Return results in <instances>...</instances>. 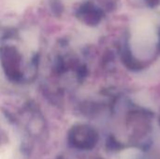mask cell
<instances>
[{"label":"cell","instance_id":"obj_5","mask_svg":"<svg viewBox=\"0 0 160 159\" xmlns=\"http://www.w3.org/2000/svg\"><path fill=\"white\" fill-rule=\"evenodd\" d=\"M58 159H64V157H59Z\"/></svg>","mask_w":160,"mask_h":159},{"label":"cell","instance_id":"obj_1","mask_svg":"<svg viewBox=\"0 0 160 159\" xmlns=\"http://www.w3.org/2000/svg\"><path fill=\"white\" fill-rule=\"evenodd\" d=\"M98 141L96 130L88 126L80 125L74 127L68 134L69 144L79 150L93 149Z\"/></svg>","mask_w":160,"mask_h":159},{"label":"cell","instance_id":"obj_3","mask_svg":"<svg viewBox=\"0 0 160 159\" xmlns=\"http://www.w3.org/2000/svg\"><path fill=\"white\" fill-rule=\"evenodd\" d=\"M122 60L125 63L126 67L132 70H140L143 67L142 64L137 60L132 53H130L129 50L128 48H125L122 52Z\"/></svg>","mask_w":160,"mask_h":159},{"label":"cell","instance_id":"obj_2","mask_svg":"<svg viewBox=\"0 0 160 159\" xmlns=\"http://www.w3.org/2000/svg\"><path fill=\"white\" fill-rule=\"evenodd\" d=\"M81 11H82V21H84L87 24L95 25L98 23L102 18L101 10L91 4L85 5L83 7H82Z\"/></svg>","mask_w":160,"mask_h":159},{"label":"cell","instance_id":"obj_4","mask_svg":"<svg viewBox=\"0 0 160 159\" xmlns=\"http://www.w3.org/2000/svg\"><path fill=\"white\" fill-rule=\"evenodd\" d=\"M144 1L149 7H156L160 3V0H144Z\"/></svg>","mask_w":160,"mask_h":159}]
</instances>
